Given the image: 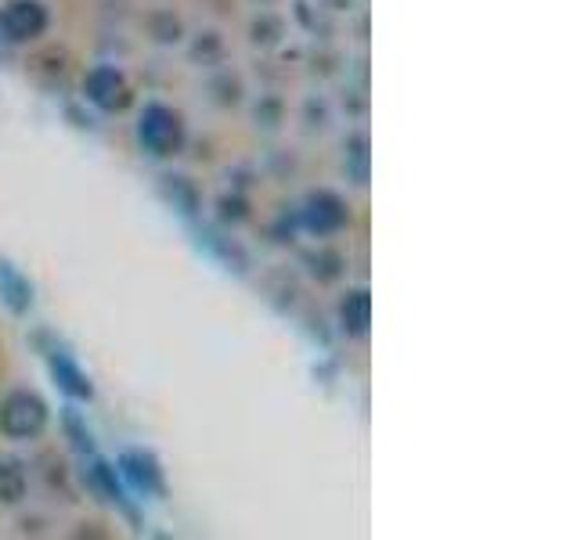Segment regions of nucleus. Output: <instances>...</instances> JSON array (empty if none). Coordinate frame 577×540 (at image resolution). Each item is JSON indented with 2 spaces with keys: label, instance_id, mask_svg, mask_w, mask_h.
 <instances>
[{
  "label": "nucleus",
  "instance_id": "1",
  "mask_svg": "<svg viewBox=\"0 0 577 540\" xmlns=\"http://www.w3.org/2000/svg\"><path fill=\"white\" fill-rule=\"evenodd\" d=\"M138 133H141V144L152 156H173L185 141L181 119H177V112H170L167 104H148Z\"/></svg>",
  "mask_w": 577,
  "mask_h": 540
},
{
  "label": "nucleus",
  "instance_id": "2",
  "mask_svg": "<svg viewBox=\"0 0 577 540\" xmlns=\"http://www.w3.org/2000/svg\"><path fill=\"white\" fill-rule=\"evenodd\" d=\"M48 422V408L40 403V397L33 393H11L0 408V429L8 432L11 440H29L37 437Z\"/></svg>",
  "mask_w": 577,
  "mask_h": 540
},
{
  "label": "nucleus",
  "instance_id": "3",
  "mask_svg": "<svg viewBox=\"0 0 577 540\" xmlns=\"http://www.w3.org/2000/svg\"><path fill=\"white\" fill-rule=\"evenodd\" d=\"M43 26H48V11L37 0H11V4L0 11V29H4V37L22 43V40H37L43 33Z\"/></svg>",
  "mask_w": 577,
  "mask_h": 540
},
{
  "label": "nucleus",
  "instance_id": "4",
  "mask_svg": "<svg viewBox=\"0 0 577 540\" xmlns=\"http://www.w3.org/2000/svg\"><path fill=\"white\" fill-rule=\"evenodd\" d=\"M87 98L101 104V109H123V104L130 101V87L116 69L101 66L87 77Z\"/></svg>",
  "mask_w": 577,
  "mask_h": 540
},
{
  "label": "nucleus",
  "instance_id": "5",
  "mask_svg": "<svg viewBox=\"0 0 577 540\" xmlns=\"http://www.w3.org/2000/svg\"><path fill=\"white\" fill-rule=\"evenodd\" d=\"M307 223H310V231L332 234V231H339L347 223V209H344V202L336 199V194L321 191V194H315V199L307 202Z\"/></svg>",
  "mask_w": 577,
  "mask_h": 540
},
{
  "label": "nucleus",
  "instance_id": "6",
  "mask_svg": "<svg viewBox=\"0 0 577 540\" xmlns=\"http://www.w3.org/2000/svg\"><path fill=\"white\" fill-rule=\"evenodd\" d=\"M123 469L145 493H162V476L156 469V461L148 454H141V450H130V454L123 458Z\"/></svg>",
  "mask_w": 577,
  "mask_h": 540
},
{
  "label": "nucleus",
  "instance_id": "7",
  "mask_svg": "<svg viewBox=\"0 0 577 540\" xmlns=\"http://www.w3.org/2000/svg\"><path fill=\"white\" fill-rule=\"evenodd\" d=\"M54 374L62 379V386L69 389V393H77V397H91V386H87V379L69 364L66 357H54Z\"/></svg>",
  "mask_w": 577,
  "mask_h": 540
},
{
  "label": "nucleus",
  "instance_id": "8",
  "mask_svg": "<svg viewBox=\"0 0 577 540\" xmlns=\"http://www.w3.org/2000/svg\"><path fill=\"white\" fill-rule=\"evenodd\" d=\"M344 321L350 324V332H365V324H368V296L365 292H354L344 303Z\"/></svg>",
  "mask_w": 577,
  "mask_h": 540
},
{
  "label": "nucleus",
  "instance_id": "9",
  "mask_svg": "<svg viewBox=\"0 0 577 540\" xmlns=\"http://www.w3.org/2000/svg\"><path fill=\"white\" fill-rule=\"evenodd\" d=\"M0 281H4L8 299H11V307H14V310L29 307V284H22V278L14 274V270H11L8 263H0Z\"/></svg>",
  "mask_w": 577,
  "mask_h": 540
},
{
  "label": "nucleus",
  "instance_id": "10",
  "mask_svg": "<svg viewBox=\"0 0 577 540\" xmlns=\"http://www.w3.org/2000/svg\"><path fill=\"white\" fill-rule=\"evenodd\" d=\"M22 487H26L22 472L14 469L11 461H0V498H4V501H19Z\"/></svg>",
  "mask_w": 577,
  "mask_h": 540
}]
</instances>
